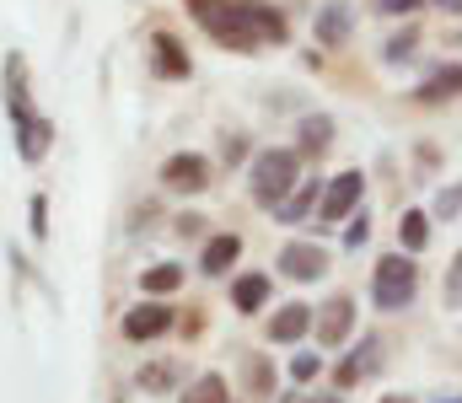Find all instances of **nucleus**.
<instances>
[{
	"mask_svg": "<svg viewBox=\"0 0 462 403\" xmlns=\"http://www.w3.org/2000/svg\"><path fill=\"white\" fill-rule=\"evenodd\" d=\"M194 11V22L221 43V49H236V54H253L263 43H285L291 27L274 5L263 0H183Z\"/></svg>",
	"mask_w": 462,
	"mask_h": 403,
	"instance_id": "f257e3e1",
	"label": "nucleus"
},
{
	"mask_svg": "<svg viewBox=\"0 0 462 403\" xmlns=\"http://www.w3.org/2000/svg\"><path fill=\"white\" fill-rule=\"evenodd\" d=\"M5 114H11V124H16L11 134H16L22 161H43V156H49V145H54V119H43V114L32 108L22 54H11V60H5Z\"/></svg>",
	"mask_w": 462,
	"mask_h": 403,
	"instance_id": "f03ea898",
	"label": "nucleus"
},
{
	"mask_svg": "<svg viewBox=\"0 0 462 403\" xmlns=\"http://www.w3.org/2000/svg\"><path fill=\"white\" fill-rule=\"evenodd\" d=\"M296 183H301V156L296 151H258L253 156V199L263 210H274Z\"/></svg>",
	"mask_w": 462,
	"mask_h": 403,
	"instance_id": "7ed1b4c3",
	"label": "nucleus"
},
{
	"mask_svg": "<svg viewBox=\"0 0 462 403\" xmlns=\"http://www.w3.org/2000/svg\"><path fill=\"white\" fill-rule=\"evenodd\" d=\"M414 290H420V264H414L409 253H387V259L376 264V274H371V301H376L382 312L409 307Z\"/></svg>",
	"mask_w": 462,
	"mask_h": 403,
	"instance_id": "20e7f679",
	"label": "nucleus"
},
{
	"mask_svg": "<svg viewBox=\"0 0 462 403\" xmlns=\"http://www.w3.org/2000/svg\"><path fill=\"white\" fill-rule=\"evenodd\" d=\"M162 183H167L172 194H205V188L216 183V167H210V156H199V151H178V156H167Z\"/></svg>",
	"mask_w": 462,
	"mask_h": 403,
	"instance_id": "39448f33",
	"label": "nucleus"
},
{
	"mask_svg": "<svg viewBox=\"0 0 462 403\" xmlns=\"http://www.w3.org/2000/svg\"><path fill=\"white\" fill-rule=\"evenodd\" d=\"M167 328H172V307H167V301H140V307L124 312V339H129V344H151V339H162Z\"/></svg>",
	"mask_w": 462,
	"mask_h": 403,
	"instance_id": "423d86ee",
	"label": "nucleus"
},
{
	"mask_svg": "<svg viewBox=\"0 0 462 403\" xmlns=\"http://www.w3.org/2000/svg\"><path fill=\"white\" fill-rule=\"evenodd\" d=\"M312 328H318V344H345L349 328H355V296H328L318 312H312Z\"/></svg>",
	"mask_w": 462,
	"mask_h": 403,
	"instance_id": "0eeeda50",
	"label": "nucleus"
},
{
	"mask_svg": "<svg viewBox=\"0 0 462 403\" xmlns=\"http://www.w3.org/2000/svg\"><path fill=\"white\" fill-rule=\"evenodd\" d=\"M360 194H365V172H339V178L323 188V199H318L323 221H349L355 205H360Z\"/></svg>",
	"mask_w": 462,
	"mask_h": 403,
	"instance_id": "6e6552de",
	"label": "nucleus"
},
{
	"mask_svg": "<svg viewBox=\"0 0 462 403\" xmlns=\"http://www.w3.org/2000/svg\"><path fill=\"white\" fill-rule=\"evenodd\" d=\"M189 49L172 38V32H156L151 38V76H162V81H189Z\"/></svg>",
	"mask_w": 462,
	"mask_h": 403,
	"instance_id": "1a4fd4ad",
	"label": "nucleus"
},
{
	"mask_svg": "<svg viewBox=\"0 0 462 403\" xmlns=\"http://www.w3.org/2000/svg\"><path fill=\"white\" fill-rule=\"evenodd\" d=\"M280 274L285 279H318V274H328V253L318 243H291L280 253Z\"/></svg>",
	"mask_w": 462,
	"mask_h": 403,
	"instance_id": "9d476101",
	"label": "nucleus"
},
{
	"mask_svg": "<svg viewBox=\"0 0 462 403\" xmlns=\"http://www.w3.org/2000/svg\"><path fill=\"white\" fill-rule=\"evenodd\" d=\"M318 199H323V183L318 178H301L280 205H274V221H285V226H296V221H307L312 210H318Z\"/></svg>",
	"mask_w": 462,
	"mask_h": 403,
	"instance_id": "9b49d317",
	"label": "nucleus"
},
{
	"mask_svg": "<svg viewBox=\"0 0 462 403\" xmlns=\"http://www.w3.org/2000/svg\"><path fill=\"white\" fill-rule=\"evenodd\" d=\"M307 328H312V307L307 301H291V307H280L269 317V344H296Z\"/></svg>",
	"mask_w": 462,
	"mask_h": 403,
	"instance_id": "f8f14e48",
	"label": "nucleus"
},
{
	"mask_svg": "<svg viewBox=\"0 0 462 403\" xmlns=\"http://www.w3.org/2000/svg\"><path fill=\"white\" fill-rule=\"evenodd\" d=\"M420 103H447V97H462V65H441L425 76V87L414 92Z\"/></svg>",
	"mask_w": 462,
	"mask_h": 403,
	"instance_id": "ddd939ff",
	"label": "nucleus"
},
{
	"mask_svg": "<svg viewBox=\"0 0 462 403\" xmlns=\"http://www.w3.org/2000/svg\"><path fill=\"white\" fill-rule=\"evenodd\" d=\"M140 388H145V393H172V388H189V371H183L178 361H151V366L140 371Z\"/></svg>",
	"mask_w": 462,
	"mask_h": 403,
	"instance_id": "4468645a",
	"label": "nucleus"
},
{
	"mask_svg": "<svg viewBox=\"0 0 462 403\" xmlns=\"http://www.w3.org/2000/svg\"><path fill=\"white\" fill-rule=\"evenodd\" d=\"M318 43H328V49L349 43V5L345 0H334V5L318 11Z\"/></svg>",
	"mask_w": 462,
	"mask_h": 403,
	"instance_id": "2eb2a0df",
	"label": "nucleus"
},
{
	"mask_svg": "<svg viewBox=\"0 0 462 403\" xmlns=\"http://www.w3.org/2000/svg\"><path fill=\"white\" fill-rule=\"evenodd\" d=\"M269 290H274L269 274H242V279L231 285V307H236V312H258V307L269 301Z\"/></svg>",
	"mask_w": 462,
	"mask_h": 403,
	"instance_id": "dca6fc26",
	"label": "nucleus"
},
{
	"mask_svg": "<svg viewBox=\"0 0 462 403\" xmlns=\"http://www.w3.org/2000/svg\"><path fill=\"white\" fill-rule=\"evenodd\" d=\"M236 253H242V243H236L231 232H221V237H210V243H205V259H199V269H205V274H226V269L236 264Z\"/></svg>",
	"mask_w": 462,
	"mask_h": 403,
	"instance_id": "f3484780",
	"label": "nucleus"
},
{
	"mask_svg": "<svg viewBox=\"0 0 462 403\" xmlns=\"http://www.w3.org/2000/svg\"><path fill=\"white\" fill-rule=\"evenodd\" d=\"M376 344H382V339H365V350H355L345 366L334 371V382H339V388H355V382H360V377H365V371L382 361V350H376Z\"/></svg>",
	"mask_w": 462,
	"mask_h": 403,
	"instance_id": "a211bd4d",
	"label": "nucleus"
},
{
	"mask_svg": "<svg viewBox=\"0 0 462 403\" xmlns=\"http://www.w3.org/2000/svg\"><path fill=\"white\" fill-rule=\"evenodd\" d=\"M398 243H403V253H420V248L430 243V221H425V210H403V215H398Z\"/></svg>",
	"mask_w": 462,
	"mask_h": 403,
	"instance_id": "6ab92c4d",
	"label": "nucleus"
},
{
	"mask_svg": "<svg viewBox=\"0 0 462 403\" xmlns=\"http://www.w3.org/2000/svg\"><path fill=\"white\" fill-rule=\"evenodd\" d=\"M178 403H231V388H226V377L210 371V377H199L194 388H183V398Z\"/></svg>",
	"mask_w": 462,
	"mask_h": 403,
	"instance_id": "aec40b11",
	"label": "nucleus"
},
{
	"mask_svg": "<svg viewBox=\"0 0 462 403\" xmlns=\"http://www.w3.org/2000/svg\"><path fill=\"white\" fill-rule=\"evenodd\" d=\"M140 285H145V296H167V290H178L183 285V264H156L140 274Z\"/></svg>",
	"mask_w": 462,
	"mask_h": 403,
	"instance_id": "412c9836",
	"label": "nucleus"
},
{
	"mask_svg": "<svg viewBox=\"0 0 462 403\" xmlns=\"http://www.w3.org/2000/svg\"><path fill=\"white\" fill-rule=\"evenodd\" d=\"M334 140V119H307L301 124V151H328Z\"/></svg>",
	"mask_w": 462,
	"mask_h": 403,
	"instance_id": "4be33fe9",
	"label": "nucleus"
},
{
	"mask_svg": "<svg viewBox=\"0 0 462 403\" xmlns=\"http://www.w3.org/2000/svg\"><path fill=\"white\" fill-rule=\"evenodd\" d=\"M247 382H253V398H269V393H274V371H269V361H263V355H253V361H247Z\"/></svg>",
	"mask_w": 462,
	"mask_h": 403,
	"instance_id": "5701e85b",
	"label": "nucleus"
},
{
	"mask_svg": "<svg viewBox=\"0 0 462 403\" xmlns=\"http://www.w3.org/2000/svg\"><path fill=\"white\" fill-rule=\"evenodd\" d=\"M414 43H420V38H414V27H403L398 38H387V49H382V60H393V65H398V60H409V54H414Z\"/></svg>",
	"mask_w": 462,
	"mask_h": 403,
	"instance_id": "b1692460",
	"label": "nucleus"
},
{
	"mask_svg": "<svg viewBox=\"0 0 462 403\" xmlns=\"http://www.w3.org/2000/svg\"><path fill=\"white\" fill-rule=\"evenodd\" d=\"M318 371H323V355H312V350H307V355H296V361H291V377H296V382H312V377H318Z\"/></svg>",
	"mask_w": 462,
	"mask_h": 403,
	"instance_id": "393cba45",
	"label": "nucleus"
},
{
	"mask_svg": "<svg viewBox=\"0 0 462 403\" xmlns=\"http://www.w3.org/2000/svg\"><path fill=\"white\" fill-rule=\"evenodd\" d=\"M27 210H32V237H49V199H43V194H32V205H27Z\"/></svg>",
	"mask_w": 462,
	"mask_h": 403,
	"instance_id": "a878e982",
	"label": "nucleus"
},
{
	"mask_svg": "<svg viewBox=\"0 0 462 403\" xmlns=\"http://www.w3.org/2000/svg\"><path fill=\"white\" fill-rule=\"evenodd\" d=\"M371 5H376L382 16H414V11H420L425 0H371Z\"/></svg>",
	"mask_w": 462,
	"mask_h": 403,
	"instance_id": "bb28decb",
	"label": "nucleus"
},
{
	"mask_svg": "<svg viewBox=\"0 0 462 403\" xmlns=\"http://www.w3.org/2000/svg\"><path fill=\"white\" fill-rule=\"evenodd\" d=\"M447 307H462V253H457V264L447 269Z\"/></svg>",
	"mask_w": 462,
	"mask_h": 403,
	"instance_id": "cd10ccee",
	"label": "nucleus"
},
{
	"mask_svg": "<svg viewBox=\"0 0 462 403\" xmlns=\"http://www.w3.org/2000/svg\"><path fill=\"white\" fill-rule=\"evenodd\" d=\"M365 237H371V221H365V215H360V221H349V232H345V243H349V248H360Z\"/></svg>",
	"mask_w": 462,
	"mask_h": 403,
	"instance_id": "c85d7f7f",
	"label": "nucleus"
},
{
	"mask_svg": "<svg viewBox=\"0 0 462 403\" xmlns=\"http://www.w3.org/2000/svg\"><path fill=\"white\" fill-rule=\"evenodd\" d=\"M457 205H462V188H452V194H441V215H452Z\"/></svg>",
	"mask_w": 462,
	"mask_h": 403,
	"instance_id": "c756f323",
	"label": "nucleus"
},
{
	"mask_svg": "<svg viewBox=\"0 0 462 403\" xmlns=\"http://www.w3.org/2000/svg\"><path fill=\"white\" fill-rule=\"evenodd\" d=\"M382 403H409V398H398V393H393V398H382Z\"/></svg>",
	"mask_w": 462,
	"mask_h": 403,
	"instance_id": "7c9ffc66",
	"label": "nucleus"
},
{
	"mask_svg": "<svg viewBox=\"0 0 462 403\" xmlns=\"http://www.w3.org/2000/svg\"><path fill=\"white\" fill-rule=\"evenodd\" d=\"M312 403H339V398H312Z\"/></svg>",
	"mask_w": 462,
	"mask_h": 403,
	"instance_id": "2f4dec72",
	"label": "nucleus"
}]
</instances>
